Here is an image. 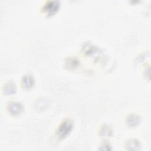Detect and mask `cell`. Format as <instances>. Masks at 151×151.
I'll list each match as a JSON object with an SVG mask.
<instances>
[{
    "label": "cell",
    "mask_w": 151,
    "mask_h": 151,
    "mask_svg": "<svg viewBox=\"0 0 151 151\" xmlns=\"http://www.w3.org/2000/svg\"><path fill=\"white\" fill-rule=\"evenodd\" d=\"M72 127H73L72 122L69 120H65L61 124L60 126L58 129V130H57L58 136L61 138L65 137L70 132Z\"/></svg>",
    "instance_id": "obj_1"
},
{
    "label": "cell",
    "mask_w": 151,
    "mask_h": 151,
    "mask_svg": "<svg viewBox=\"0 0 151 151\" xmlns=\"http://www.w3.org/2000/svg\"><path fill=\"white\" fill-rule=\"evenodd\" d=\"M22 107L21 104L17 102H13L9 104V111L11 113L18 114L22 110Z\"/></svg>",
    "instance_id": "obj_2"
},
{
    "label": "cell",
    "mask_w": 151,
    "mask_h": 151,
    "mask_svg": "<svg viewBox=\"0 0 151 151\" xmlns=\"http://www.w3.org/2000/svg\"><path fill=\"white\" fill-rule=\"evenodd\" d=\"M33 78L32 77L30 76H27L24 77V86H26L27 87L29 88L31 87L33 83Z\"/></svg>",
    "instance_id": "obj_3"
}]
</instances>
